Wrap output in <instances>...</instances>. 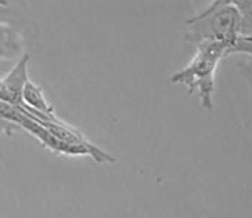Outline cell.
<instances>
[{
    "instance_id": "obj_1",
    "label": "cell",
    "mask_w": 252,
    "mask_h": 218,
    "mask_svg": "<svg viewBox=\"0 0 252 218\" xmlns=\"http://www.w3.org/2000/svg\"><path fill=\"white\" fill-rule=\"evenodd\" d=\"M186 39L193 44L218 42L229 46L231 53L251 55V21L233 4H215L187 21Z\"/></svg>"
},
{
    "instance_id": "obj_2",
    "label": "cell",
    "mask_w": 252,
    "mask_h": 218,
    "mask_svg": "<svg viewBox=\"0 0 252 218\" xmlns=\"http://www.w3.org/2000/svg\"><path fill=\"white\" fill-rule=\"evenodd\" d=\"M195 46L197 51L194 58L182 71L175 73L171 82L186 86L190 94L197 91L201 107L204 109H212L216 69L219 62L233 53L229 46L218 42H201Z\"/></svg>"
},
{
    "instance_id": "obj_3",
    "label": "cell",
    "mask_w": 252,
    "mask_h": 218,
    "mask_svg": "<svg viewBox=\"0 0 252 218\" xmlns=\"http://www.w3.org/2000/svg\"><path fill=\"white\" fill-rule=\"evenodd\" d=\"M0 117L6 119L8 122H13L18 127L27 130L32 134L36 139L42 142V145L46 146L54 153L59 155H67V156H81V155H89L98 163H112L115 162V158L110 153L101 151L98 146L89 148L85 145H76V144H68L63 139L57 138L54 134L46 129L45 126L35 120V116L31 115L30 112L23 107L11 105L7 102L0 101Z\"/></svg>"
},
{
    "instance_id": "obj_4",
    "label": "cell",
    "mask_w": 252,
    "mask_h": 218,
    "mask_svg": "<svg viewBox=\"0 0 252 218\" xmlns=\"http://www.w3.org/2000/svg\"><path fill=\"white\" fill-rule=\"evenodd\" d=\"M30 55H24L7 76L0 80V101L17 107H25L23 101V87L30 80L28 76Z\"/></svg>"
},
{
    "instance_id": "obj_5",
    "label": "cell",
    "mask_w": 252,
    "mask_h": 218,
    "mask_svg": "<svg viewBox=\"0 0 252 218\" xmlns=\"http://www.w3.org/2000/svg\"><path fill=\"white\" fill-rule=\"evenodd\" d=\"M23 101L24 105H25L24 108L27 109L30 113L36 110V112H40L46 116L52 117V119H57V115L54 112L53 105L47 101L42 88L39 87L37 84H35L32 80H27V83L24 84Z\"/></svg>"
},
{
    "instance_id": "obj_6",
    "label": "cell",
    "mask_w": 252,
    "mask_h": 218,
    "mask_svg": "<svg viewBox=\"0 0 252 218\" xmlns=\"http://www.w3.org/2000/svg\"><path fill=\"white\" fill-rule=\"evenodd\" d=\"M215 4H233L241 11L247 20L251 21V0H214Z\"/></svg>"
},
{
    "instance_id": "obj_7",
    "label": "cell",
    "mask_w": 252,
    "mask_h": 218,
    "mask_svg": "<svg viewBox=\"0 0 252 218\" xmlns=\"http://www.w3.org/2000/svg\"><path fill=\"white\" fill-rule=\"evenodd\" d=\"M0 6H7V1L6 0H0Z\"/></svg>"
}]
</instances>
